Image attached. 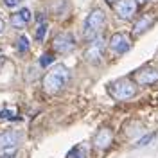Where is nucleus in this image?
<instances>
[{
  "label": "nucleus",
  "instance_id": "f8f14e48",
  "mask_svg": "<svg viewBox=\"0 0 158 158\" xmlns=\"http://www.w3.org/2000/svg\"><path fill=\"white\" fill-rule=\"evenodd\" d=\"M151 25H153V15H151V13L142 15V18L135 23V34H142V32H146Z\"/></svg>",
  "mask_w": 158,
  "mask_h": 158
},
{
  "label": "nucleus",
  "instance_id": "f3484780",
  "mask_svg": "<svg viewBox=\"0 0 158 158\" xmlns=\"http://www.w3.org/2000/svg\"><path fill=\"white\" fill-rule=\"evenodd\" d=\"M153 138H155V133H148V135H144L142 138H138V140H137V146H138V148H144V146H148Z\"/></svg>",
  "mask_w": 158,
  "mask_h": 158
},
{
  "label": "nucleus",
  "instance_id": "4468645a",
  "mask_svg": "<svg viewBox=\"0 0 158 158\" xmlns=\"http://www.w3.org/2000/svg\"><path fill=\"white\" fill-rule=\"evenodd\" d=\"M67 158H86V148L85 146H76L69 151Z\"/></svg>",
  "mask_w": 158,
  "mask_h": 158
},
{
  "label": "nucleus",
  "instance_id": "2eb2a0df",
  "mask_svg": "<svg viewBox=\"0 0 158 158\" xmlns=\"http://www.w3.org/2000/svg\"><path fill=\"white\" fill-rule=\"evenodd\" d=\"M0 118L2 120H16L20 117H16V111L15 110H2L0 111Z\"/></svg>",
  "mask_w": 158,
  "mask_h": 158
},
{
  "label": "nucleus",
  "instance_id": "f257e3e1",
  "mask_svg": "<svg viewBox=\"0 0 158 158\" xmlns=\"http://www.w3.org/2000/svg\"><path fill=\"white\" fill-rule=\"evenodd\" d=\"M69 79H70V70L65 65H56L52 70H49L45 74V77H43V90L47 94H50V95H54V94L61 92L67 86Z\"/></svg>",
  "mask_w": 158,
  "mask_h": 158
},
{
  "label": "nucleus",
  "instance_id": "a211bd4d",
  "mask_svg": "<svg viewBox=\"0 0 158 158\" xmlns=\"http://www.w3.org/2000/svg\"><path fill=\"white\" fill-rule=\"evenodd\" d=\"M52 61H54V56H52V54H43V56L40 58V65H41V67H49Z\"/></svg>",
  "mask_w": 158,
  "mask_h": 158
},
{
  "label": "nucleus",
  "instance_id": "ddd939ff",
  "mask_svg": "<svg viewBox=\"0 0 158 158\" xmlns=\"http://www.w3.org/2000/svg\"><path fill=\"white\" fill-rule=\"evenodd\" d=\"M47 29H49V23L43 20V16H38V27H36V41H38V43H41V41L45 40Z\"/></svg>",
  "mask_w": 158,
  "mask_h": 158
},
{
  "label": "nucleus",
  "instance_id": "20e7f679",
  "mask_svg": "<svg viewBox=\"0 0 158 158\" xmlns=\"http://www.w3.org/2000/svg\"><path fill=\"white\" fill-rule=\"evenodd\" d=\"M22 140V133L15 129H7L0 133V155H16V149Z\"/></svg>",
  "mask_w": 158,
  "mask_h": 158
},
{
  "label": "nucleus",
  "instance_id": "6e6552de",
  "mask_svg": "<svg viewBox=\"0 0 158 158\" xmlns=\"http://www.w3.org/2000/svg\"><path fill=\"white\" fill-rule=\"evenodd\" d=\"M115 11L122 20H131L137 13V2L135 0H118L115 4Z\"/></svg>",
  "mask_w": 158,
  "mask_h": 158
},
{
  "label": "nucleus",
  "instance_id": "1a4fd4ad",
  "mask_svg": "<svg viewBox=\"0 0 158 158\" xmlns=\"http://www.w3.org/2000/svg\"><path fill=\"white\" fill-rule=\"evenodd\" d=\"M111 144H113V133H111V129H108V128L99 129L95 138H94V146L97 149H108Z\"/></svg>",
  "mask_w": 158,
  "mask_h": 158
},
{
  "label": "nucleus",
  "instance_id": "0eeeda50",
  "mask_svg": "<svg viewBox=\"0 0 158 158\" xmlns=\"http://www.w3.org/2000/svg\"><path fill=\"white\" fill-rule=\"evenodd\" d=\"M110 49L113 50L115 54H126L129 49H131V41L126 34H113L111 38H110Z\"/></svg>",
  "mask_w": 158,
  "mask_h": 158
},
{
  "label": "nucleus",
  "instance_id": "aec40b11",
  "mask_svg": "<svg viewBox=\"0 0 158 158\" xmlns=\"http://www.w3.org/2000/svg\"><path fill=\"white\" fill-rule=\"evenodd\" d=\"M2 31H4V22L0 20V32H2Z\"/></svg>",
  "mask_w": 158,
  "mask_h": 158
},
{
  "label": "nucleus",
  "instance_id": "4be33fe9",
  "mask_svg": "<svg viewBox=\"0 0 158 158\" xmlns=\"http://www.w3.org/2000/svg\"><path fill=\"white\" fill-rule=\"evenodd\" d=\"M137 2H140V4H142V2H148V0H137Z\"/></svg>",
  "mask_w": 158,
  "mask_h": 158
},
{
  "label": "nucleus",
  "instance_id": "9b49d317",
  "mask_svg": "<svg viewBox=\"0 0 158 158\" xmlns=\"http://www.w3.org/2000/svg\"><path fill=\"white\" fill-rule=\"evenodd\" d=\"M31 18H32V16H31V11L23 7V9H20L16 15H13V16H11V23H13L15 27L22 29V27H25V25L31 22Z\"/></svg>",
  "mask_w": 158,
  "mask_h": 158
},
{
  "label": "nucleus",
  "instance_id": "f03ea898",
  "mask_svg": "<svg viewBox=\"0 0 158 158\" xmlns=\"http://www.w3.org/2000/svg\"><path fill=\"white\" fill-rule=\"evenodd\" d=\"M104 23H106V16H104V11L102 9H94L90 13L86 20H85V27H83V36L85 40H95L101 36V32L104 29Z\"/></svg>",
  "mask_w": 158,
  "mask_h": 158
},
{
  "label": "nucleus",
  "instance_id": "7ed1b4c3",
  "mask_svg": "<svg viewBox=\"0 0 158 158\" xmlns=\"http://www.w3.org/2000/svg\"><path fill=\"white\" fill-rule=\"evenodd\" d=\"M108 92L111 94V97H115L117 101H128V99L137 95V86L129 79H117V81L110 83Z\"/></svg>",
  "mask_w": 158,
  "mask_h": 158
},
{
  "label": "nucleus",
  "instance_id": "423d86ee",
  "mask_svg": "<svg viewBox=\"0 0 158 158\" xmlns=\"http://www.w3.org/2000/svg\"><path fill=\"white\" fill-rule=\"evenodd\" d=\"M52 47L59 54H67L70 50H74V47H76L74 36L70 32H61V34H58L56 38L52 40Z\"/></svg>",
  "mask_w": 158,
  "mask_h": 158
},
{
  "label": "nucleus",
  "instance_id": "dca6fc26",
  "mask_svg": "<svg viewBox=\"0 0 158 158\" xmlns=\"http://www.w3.org/2000/svg\"><path fill=\"white\" fill-rule=\"evenodd\" d=\"M27 50H29V38L22 34V36L18 38V52L23 54V52H27Z\"/></svg>",
  "mask_w": 158,
  "mask_h": 158
},
{
  "label": "nucleus",
  "instance_id": "9d476101",
  "mask_svg": "<svg viewBox=\"0 0 158 158\" xmlns=\"http://www.w3.org/2000/svg\"><path fill=\"white\" fill-rule=\"evenodd\" d=\"M135 77L140 85H153V83L158 81V69H153V67L142 69L135 74Z\"/></svg>",
  "mask_w": 158,
  "mask_h": 158
},
{
  "label": "nucleus",
  "instance_id": "6ab92c4d",
  "mask_svg": "<svg viewBox=\"0 0 158 158\" xmlns=\"http://www.w3.org/2000/svg\"><path fill=\"white\" fill-rule=\"evenodd\" d=\"M4 4H6L7 7H16L18 4H22V0H4Z\"/></svg>",
  "mask_w": 158,
  "mask_h": 158
},
{
  "label": "nucleus",
  "instance_id": "39448f33",
  "mask_svg": "<svg viewBox=\"0 0 158 158\" xmlns=\"http://www.w3.org/2000/svg\"><path fill=\"white\" fill-rule=\"evenodd\" d=\"M102 56H104V41H102V38L99 36V38H95V40H92V41H90L85 58H86L88 63L97 65V63H101Z\"/></svg>",
  "mask_w": 158,
  "mask_h": 158
},
{
  "label": "nucleus",
  "instance_id": "412c9836",
  "mask_svg": "<svg viewBox=\"0 0 158 158\" xmlns=\"http://www.w3.org/2000/svg\"><path fill=\"white\" fill-rule=\"evenodd\" d=\"M106 2H108V4H117L118 0H106Z\"/></svg>",
  "mask_w": 158,
  "mask_h": 158
}]
</instances>
